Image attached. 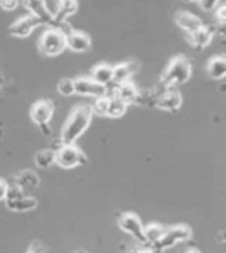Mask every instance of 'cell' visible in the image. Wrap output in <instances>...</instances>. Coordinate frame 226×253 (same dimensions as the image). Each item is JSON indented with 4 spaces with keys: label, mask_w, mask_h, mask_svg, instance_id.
<instances>
[{
    "label": "cell",
    "mask_w": 226,
    "mask_h": 253,
    "mask_svg": "<svg viewBox=\"0 0 226 253\" xmlns=\"http://www.w3.org/2000/svg\"><path fill=\"white\" fill-rule=\"evenodd\" d=\"M128 253H160L159 251H156L152 245L148 244H140V247H134Z\"/></svg>",
    "instance_id": "83f0119b"
},
{
    "label": "cell",
    "mask_w": 226,
    "mask_h": 253,
    "mask_svg": "<svg viewBox=\"0 0 226 253\" xmlns=\"http://www.w3.org/2000/svg\"><path fill=\"white\" fill-rule=\"evenodd\" d=\"M75 94L99 98L108 96V86L97 84L91 77H79L75 80Z\"/></svg>",
    "instance_id": "ba28073f"
},
{
    "label": "cell",
    "mask_w": 226,
    "mask_h": 253,
    "mask_svg": "<svg viewBox=\"0 0 226 253\" xmlns=\"http://www.w3.org/2000/svg\"><path fill=\"white\" fill-rule=\"evenodd\" d=\"M92 117V109L88 105H79L72 109L61 130V145H75L76 141L88 130Z\"/></svg>",
    "instance_id": "6da1fadb"
},
{
    "label": "cell",
    "mask_w": 226,
    "mask_h": 253,
    "mask_svg": "<svg viewBox=\"0 0 226 253\" xmlns=\"http://www.w3.org/2000/svg\"><path fill=\"white\" fill-rule=\"evenodd\" d=\"M0 86H1V81H0Z\"/></svg>",
    "instance_id": "8d00e7d4"
},
{
    "label": "cell",
    "mask_w": 226,
    "mask_h": 253,
    "mask_svg": "<svg viewBox=\"0 0 226 253\" xmlns=\"http://www.w3.org/2000/svg\"><path fill=\"white\" fill-rule=\"evenodd\" d=\"M128 105H125L120 98L116 96H109V105H108V113L107 117L111 118H120L125 114Z\"/></svg>",
    "instance_id": "603a6c76"
},
{
    "label": "cell",
    "mask_w": 226,
    "mask_h": 253,
    "mask_svg": "<svg viewBox=\"0 0 226 253\" xmlns=\"http://www.w3.org/2000/svg\"><path fill=\"white\" fill-rule=\"evenodd\" d=\"M4 202L9 211L13 212H30L38 207V200L32 196L25 195L24 190L16 184L8 187Z\"/></svg>",
    "instance_id": "5b68a950"
},
{
    "label": "cell",
    "mask_w": 226,
    "mask_h": 253,
    "mask_svg": "<svg viewBox=\"0 0 226 253\" xmlns=\"http://www.w3.org/2000/svg\"><path fill=\"white\" fill-rule=\"evenodd\" d=\"M217 240L221 243H226V231H222L217 235Z\"/></svg>",
    "instance_id": "1f68e13d"
},
{
    "label": "cell",
    "mask_w": 226,
    "mask_h": 253,
    "mask_svg": "<svg viewBox=\"0 0 226 253\" xmlns=\"http://www.w3.org/2000/svg\"><path fill=\"white\" fill-rule=\"evenodd\" d=\"M73 253H88V252H87V251H83V249H80V251H76V252Z\"/></svg>",
    "instance_id": "836d02e7"
},
{
    "label": "cell",
    "mask_w": 226,
    "mask_h": 253,
    "mask_svg": "<svg viewBox=\"0 0 226 253\" xmlns=\"http://www.w3.org/2000/svg\"><path fill=\"white\" fill-rule=\"evenodd\" d=\"M17 5H19V0H0V9L7 12L16 9Z\"/></svg>",
    "instance_id": "4316f807"
},
{
    "label": "cell",
    "mask_w": 226,
    "mask_h": 253,
    "mask_svg": "<svg viewBox=\"0 0 226 253\" xmlns=\"http://www.w3.org/2000/svg\"><path fill=\"white\" fill-rule=\"evenodd\" d=\"M164 232H165V228L157 223H152V224L144 227V236H145L147 244L155 245L163 237Z\"/></svg>",
    "instance_id": "7402d4cb"
},
{
    "label": "cell",
    "mask_w": 226,
    "mask_h": 253,
    "mask_svg": "<svg viewBox=\"0 0 226 253\" xmlns=\"http://www.w3.org/2000/svg\"><path fill=\"white\" fill-rule=\"evenodd\" d=\"M192 76V64L184 56H177L169 62V65L161 76V86L165 89L188 83Z\"/></svg>",
    "instance_id": "7a4b0ae2"
},
{
    "label": "cell",
    "mask_w": 226,
    "mask_h": 253,
    "mask_svg": "<svg viewBox=\"0 0 226 253\" xmlns=\"http://www.w3.org/2000/svg\"><path fill=\"white\" fill-rule=\"evenodd\" d=\"M9 184L5 182L4 179L0 178V202H4L5 196H7V192H8Z\"/></svg>",
    "instance_id": "f546056e"
},
{
    "label": "cell",
    "mask_w": 226,
    "mask_h": 253,
    "mask_svg": "<svg viewBox=\"0 0 226 253\" xmlns=\"http://www.w3.org/2000/svg\"><path fill=\"white\" fill-rule=\"evenodd\" d=\"M79 9V1L77 0H59L57 3V11L55 15V27L63 31V27L67 23V19L72 15H75ZM64 32V31H63Z\"/></svg>",
    "instance_id": "4fadbf2b"
},
{
    "label": "cell",
    "mask_w": 226,
    "mask_h": 253,
    "mask_svg": "<svg viewBox=\"0 0 226 253\" xmlns=\"http://www.w3.org/2000/svg\"><path fill=\"white\" fill-rule=\"evenodd\" d=\"M216 17L220 24L226 25V4L218 5L217 11H216Z\"/></svg>",
    "instance_id": "f1b7e54d"
},
{
    "label": "cell",
    "mask_w": 226,
    "mask_h": 253,
    "mask_svg": "<svg viewBox=\"0 0 226 253\" xmlns=\"http://www.w3.org/2000/svg\"><path fill=\"white\" fill-rule=\"evenodd\" d=\"M87 163H88V158L76 145H61L56 150L55 165H57L61 169L71 170L75 167L84 166Z\"/></svg>",
    "instance_id": "277c9868"
},
{
    "label": "cell",
    "mask_w": 226,
    "mask_h": 253,
    "mask_svg": "<svg viewBox=\"0 0 226 253\" xmlns=\"http://www.w3.org/2000/svg\"><path fill=\"white\" fill-rule=\"evenodd\" d=\"M214 32H216L214 27H205V25H202L201 28L197 29L196 32L189 35V40L192 42V45L196 46L197 49H204V48H206L210 44L212 39H213Z\"/></svg>",
    "instance_id": "e0dca14e"
},
{
    "label": "cell",
    "mask_w": 226,
    "mask_h": 253,
    "mask_svg": "<svg viewBox=\"0 0 226 253\" xmlns=\"http://www.w3.org/2000/svg\"><path fill=\"white\" fill-rule=\"evenodd\" d=\"M185 253H201V252H200L198 249L193 248V249H189V251H186V252H185Z\"/></svg>",
    "instance_id": "d6a6232c"
},
{
    "label": "cell",
    "mask_w": 226,
    "mask_h": 253,
    "mask_svg": "<svg viewBox=\"0 0 226 253\" xmlns=\"http://www.w3.org/2000/svg\"><path fill=\"white\" fill-rule=\"evenodd\" d=\"M23 5L30 11V15L39 19L42 24H46L51 28H54L55 15L50 11L46 0H23Z\"/></svg>",
    "instance_id": "9c48e42d"
},
{
    "label": "cell",
    "mask_w": 226,
    "mask_h": 253,
    "mask_svg": "<svg viewBox=\"0 0 226 253\" xmlns=\"http://www.w3.org/2000/svg\"><path fill=\"white\" fill-rule=\"evenodd\" d=\"M181 105H182V97L173 87H169V89L161 91L157 97V101H156L157 108L169 113L177 112L181 108Z\"/></svg>",
    "instance_id": "7c38bea8"
},
{
    "label": "cell",
    "mask_w": 226,
    "mask_h": 253,
    "mask_svg": "<svg viewBox=\"0 0 226 253\" xmlns=\"http://www.w3.org/2000/svg\"><path fill=\"white\" fill-rule=\"evenodd\" d=\"M56 161V151L54 149L40 150L35 154V163L39 169H50Z\"/></svg>",
    "instance_id": "44dd1931"
},
{
    "label": "cell",
    "mask_w": 226,
    "mask_h": 253,
    "mask_svg": "<svg viewBox=\"0 0 226 253\" xmlns=\"http://www.w3.org/2000/svg\"><path fill=\"white\" fill-rule=\"evenodd\" d=\"M55 113V105L50 100H39L31 108V118L38 126L50 125Z\"/></svg>",
    "instance_id": "30bf717a"
},
{
    "label": "cell",
    "mask_w": 226,
    "mask_h": 253,
    "mask_svg": "<svg viewBox=\"0 0 226 253\" xmlns=\"http://www.w3.org/2000/svg\"><path fill=\"white\" fill-rule=\"evenodd\" d=\"M91 79L93 81H96L97 84H100V85H104V86L112 85L113 67L109 65V64H105V62L97 64L91 72Z\"/></svg>",
    "instance_id": "ac0fdd59"
},
{
    "label": "cell",
    "mask_w": 226,
    "mask_h": 253,
    "mask_svg": "<svg viewBox=\"0 0 226 253\" xmlns=\"http://www.w3.org/2000/svg\"><path fill=\"white\" fill-rule=\"evenodd\" d=\"M27 253H44V248H43V245L39 241H34L30 248H28V252Z\"/></svg>",
    "instance_id": "4dcf8cb0"
},
{
    "label": "cell",
    "mask_w": 226,
    "mask_h": 253,
    "mask_svg": "<svg viewBox=\"0 0 226 253\" xmlns=\"http://www.w3.org/2000/svg\"><path fill=\"white\" fill-rule=\"evenodd\" d=\"M201 8L205 11V12H210V11H214V9L218 8L220 5V0H200L198 1Z\"/></svg>",
    "instance_id": "484cf974"
},
{
    "label": "cell",
    "mask_w": 226,
    "mask_h": 253,
    "mask_svg": "<svg viewBox=\"0 0 226 253\" xmlns=\"http://www.w3.org/2000/svg\"><path fill=\"white\" fill-rule=\"evenodd\" d=\"M140 69L138 62L136 61H125L121 64H117L113 67V80L112 85H120L126 81H130V79L133 77Z\"/></svg>",
    "instance_id": "5bb4252c"
},
{
    "label": "cell",
    "mask_w": 226,
    "mask_h": 253,
    "mask_svg": "<svg viewBox=\"0 0 226 253\" xmlns=\"http://www.w3.org/2000/svg\"><path fill=\"white\" fill-rule=\"evenodd\" d=\"M40 25H42V23L39 19H36L32 15H27V16L17 19L13 24L9 25V34L15 38L25 39L34 32V29H36Z\"/></svg>",
    "instance_id": "8fae6325"
},
{
    "label": "cell",
    "mask_w": 226,
    "mask_h": 253,
    "mask_svg": "<svg viewBox=\"0 0 226 253\" xmlns=\"http://www.w3.org/2000/svg\"><path fill=\"white\" fill-rule=\"evenodd\" d=\"M15 180H16L15 184L21 187L23 190H24L25 187H31V188L38 187L39 183H40V179H39L38 174L31 170H23L20 172H17L15 175Z\"/></svg>",
    "instance_id": "ffe728a7"
},
{
    "label": "cell",
    "mask_w": 226,
    "mask_h": 253,
    "mask_svg": "<svg viewBox=\"0 0 226 253\" xmlns=\"http://www.w3.org/2000/svg\"><path fill=\"white\" fill-rule=\"evenodd\" d=\"M67 48V34L59 28H50L39 40V50L46 56H57Z\"/></svg>",
    "instance_id": "3957f363"
},
{
    "label": "cell",
    "mask_w": 226,
    "mask_h": 253,
    "mask_svg": "<svg viewBox=\"0 0 226 253\" xmlns=\"http://www.w3.org/2000/svg\"><path fill=\"white\" fill-rule=\"evenodd\" d=\"M226 4V0H220V5H224Z\"/></svg>",
    "instance_id": "e575fe53"
},
{
    "label": "cell",
    "mask_w": 226,
    "mask_h": 253,
    "mask_svg": "<svg viewBox=\"0 0 226 253\" xmlns=\"http://www.w3.org/2000/svg\"><path fill=\"white\" fill-rule=\"evenodd\" d=\"M108 105H109V96L99 97V98H95V102L91 106L93 114H97L100 117H107V113H108Z\"/></svg>",
    "instance_id": "cb8c5ba5"
},
{
    "label": "cell",
    "mask_w": 226,
    "mask_h": 253,
    "mask_svg": "<svg viewBox=\"0 0 226 253\" xmlns=\"http://www.w3.org/2000/svg\"><path fill=\"white\" fill-rule=\"evenodd\" d=\"M67 48L75 53H84L91 48V38L81 31L71 29L67 34Z\"/></svg>",
    "instance_id": "9a60e30c"
},
{
    "label": "cell",
    "mask_w": 226,
    "mask_h": 253,
    "mask_svg": "<svg viewBox=\"0 0 226 253\" xmlns=\"http://www.w3.org/2000/svg\"><path fill=\"white\" fill-rule=\"evenodd\" d=\"M208 73L213 80H222L226 77V57L217 56L209 61Z\"/></svg>",
    "instance_id": "d6986e66"
},
{
    "label": "cell",
    "mask_w": 226,
    "mask_h": 253,
    "mask_svg": "<svg viewBox=\"0 0 226 253\" xmlns=\"http://www.w3.org/2000/svg\"><path fill=\"white\" fill-rule=\"evenodd\" d=\"M174 20H176L177 25L188 35L196 32L197 29H200L204 25L200 17L190 12H186V11H178L174 15Z\"/></svg>",
    "instance_id": "2e32d148"
},
{
    "label": "cell",
    "mask_w": 226,
    "mask_h": 253,
    "mask_svg": "<svg viewBox=\"0 0 226 253\" xmlns=\"http://www.w3.org/2000/svg\"><path fill=\"white\" fill-rule=\"evenodd\" d=\"M190 237H192V229L189 228L188 225H174V227H170V228H165L163 237L152 247L156 251H159L160 253H163V251H165V249L172 248L178 243L188 241Z\"/></svg>",
    "instance_id": "8992f818"
},
{
    "label": "cell",
    "mask_w": 226,
    "mask_h": 253,
    "mask_svg": "<svg viewBox=\"0 0 226 253\" xmlns=\"http://www.w3.org/2000/svg\"><path fill=\"white\" fill-rule=\"evenodd\" d=\"M118 227L121 231L130 235L138 244H147L144 236V224L134 212H124L118 217Z\"/></svg>",
    "instance_id": "52a82bcc"
},
{
    "label": "cell",
    "mask_w": 226,
    "mask_h": 253,
    "mask_svg": "<svg viewBox=\"0 0 226 253\" xmlns=\"http://www.w3.org/2000/svg\"><path fill=\"white\" fill-rule=\"evenodd\" d=\"M57 91L64 97H69L75 94V80L63 79L57 84Z\"/></svg>",
    "instance_id": "d4e9b609"
},
{
    "label": "cell",
    "mask_w": 226,
    "mask_h": 253,
    "mask_svg": "<svg viewBox=\"0 0 226 253\" xmlns=\"http://www.w3.org/2000/svg\"><path fill=\"white\" fill-rule=\"evenodd\" d=\"M185 1H200V0H185Z\"/></svg>",
    "instance_id": "d590c367"
}]
</instances>
